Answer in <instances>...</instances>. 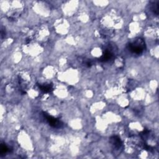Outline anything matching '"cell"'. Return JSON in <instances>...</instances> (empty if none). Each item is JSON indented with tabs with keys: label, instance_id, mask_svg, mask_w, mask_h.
<instances>
[{
	"label": "cell",
	"instance_id": "obj_1",
	"mask_svg": "<svg viewBox=\"0 0 159 159\" xmlns=\"http://www.w3.org/2000/svg\"><path fill=\"white\" fill-rule=\"evenodd\" d=\"M128 49L132 54L139 55L145 49V42L142 39H137L134 42L129 43L128 45Z\"/></svg>",
	"mask_w": 159,
	"mask_h": 159
},
{
	"label": "cell",
	"instance_id": "obj_2",
	"mask_svg": "<svg viewBox=\"0 0 159 159\" xmlns=\"http://www.w3.org/2000/svg\"><path fill=\"white\" fill-rule=\"evenodd\" d=\"M44 117L45 118L49 124L55 128H60L63 126V123L60 120L55 118L53 116L49 115L46 113H43Z\"/></svg>",
	"mask_w": 159,
	"mask_h": 159
},
{
	"label": "cell",
	"instance_id": "obj_3",
	"mask_svg": "<svg viewBox=\"0 0 159 159\" xmlns=\"http://www.w3.org/2000/svg\"><path fill=\"white\" fill-rule=\"evenodd\" d=\"M113 52H111V50L106 49V50H104V54H103V55L100 57L99 61L103 62H108L109 60H111V59H113Z\"/></svg>",
	"mask_w": 159,
	"mask_h": 159
},
{
	"label": "cell",
	"instance_id": "obj_4",
	"mask_svg": "<svg viewBox=\"0 0 159 159\" xmlns=\"http://www.w3.org/2000/svg\"><path fill=\"white\" fill-rule=\"evenodd\" d=\"M111 144H112L114 146V147L116 148V149H119V148H121V147L122 146V144H123L121 139L118 136H113L112 137H111Z\"/></svg>",
	"mask_w": 159,
	"mask_h": 159
},
{
	"label": "cell",
	"instance_id": "obj_5",
	"mask_svg": "<svg viewBox=\"0 0 159 159\" xmlns=\"http://www.w3.org/2000/svg\"><path fill=\"white\" fill-rule=\"evenodd\" d=\"M39 89L44 93H49L52 91L53 87L50 84H39Z\"/></svg>",
	"mask_w": 159,
	"mask_h": 159
},
{
	"label": "cell",
	"instance_id": "obj_6",
	"mask_svg": "<svg viewBox=\"0 0 159 159\" xmlns=\"http://www.w3.org/2000/svg\"><path fill=\"white\" fill-rule=\"evenodd\" d=\"M8 147L6 146V145L5 144H1V148H0V153H1V155H4L5 153H6L8 152Z\"/></svg>",
	"mask_w": 159,
	"mask_h": 159
},
{
	"label": "cell",
	"instance_id": "obj_7",
	"mask_svg": "<svg viewBox=\"0 0 159 159\" xmlns=\"http://www.w3.org/2000/svg\"><path fill=\"white\" fill-rule=\"evenodd\" d=\"M152 10L155 14L158 15V1L152 4Z\"/></svg>",
	"mask_w": 159,
	"mask_h": 159
}]
</instances>
